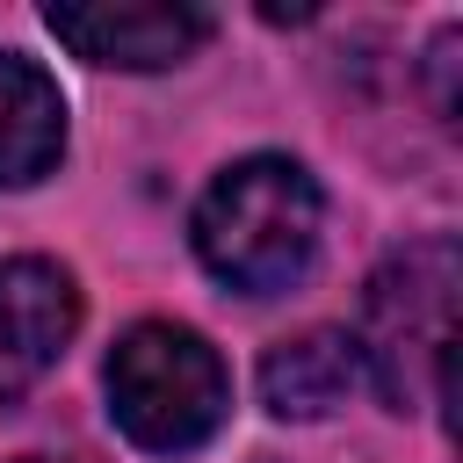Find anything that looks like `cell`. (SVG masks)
<instances>
[{
	"instance_id": "6",
	"label": "cell",
	"mask_w": 463,
	"mask_h": 463,
	"mask_svg": "<svg viewBox=\"0 0 463 463\" xmlns=\"http://www.w3.org/2000/svg\"><path fill=\"white\" fill-rule=\"evenodd\" d=\"M362 383V354H354V333H297V340H275L268 362H260V405L275 420H326L347 405V391Z\"/></svg>"
},
{
	"instance_id": "4",
	"label": "cell",
	"mask_w": 463,
	"mask_h": 463,
	"mask_svg": "<svg viewBox=\"0 0 463 463\" xmlns=\"http://www.w3.org/2000/svg\"><path fill=\"white\" fill-rule=\"evenodd\" d=\"M43 29L87 58V65H116V72H166L181 65L203 36L210 14L181 7V0H51Z\"/></svg>"
},
{
	"instance_id": "8",
	"label": "cell",
	"mask_w": 463,
	"mask_h": 463,
	"mask_svg": "<svg viewBox=\"0 0 463 463\" xmlns=\"http://www.w3.org/2000/svg\"><path fill=\"white\" fill-rule=\"evenodd\" d=\"M22 463H51V456H22Z\"/></svg>"
},
{
	"instance_id": "1",
	"label": "cell",
	"mask_w": 463,
	"mask_h": 463,
	"mask_svg": "<svg viewBox=\"0 0 463 463\" xmlns=\"http://www.w3.org/2000/svg\"><path fill=\"white\" fill-rule=\"evenodd\" d=\"M318 181L282 159V152H253V159H232L203 203H195V260L239 289V297H275L289 282H304L311 253H318Z\"/></svg>"
},
{
	"instance_id": "2",
	"label": "cell",
	"mask_w": 463,
	"mask_h": 463,
	"mask_svg": "<svg viewBox=\"0 0 463 463\" xmlns=\"http://www.w3.org/2000/svg\"><path fill=\"white\" fill-rule=\"evenodd\" d=\"M101 383H109V420L145 456H188L232 412V376H224L217 347L195 326H174V318L130 326L109 347Z\"/></svg>"
},
{
	"instance_id": "5",
	"label": "cell",
	"mask_w": 463,
	"mask_h": 463,
	"mask_svg": "<svg viewBox=\"0 0 463 463\" xmlns=\"http://www.w3.org/2000/svg\"><path fill=\"white\" fill-rule=\"evenodd\" d=\"M80 333V289L58 260H0V405L58 369Z\"/></svg>"
},
{
	"instance_id": "7",
	"label": "cell",
	"mask_w": 463,
	"mask_h": 463,
	"mask_svg": "<svg viewBox=\"0 0 463 463\" xmlns=\"http://www.w3.org/2000/svg\"><path fill=\"white\" fill-rule=\"evenodd\" d=\"M65 152V94L58 80L22 58L0 51V188H29L58 166Z\"/></svg>"
},
{
	"instance_id": "3",
	"label": "cell",
	"mask_w": 463,
	"mask_h": 463,
	"mask_svg": "<svg viewBox=\"0 0 463 463\" xmlns=\"http://www.w3.org/2000/svg\"><path fill=\"white\" fill-rule=\"evenodd\" d=\"M456 282H463V268H456L449 239H420L369 275L354 354L398 412L441 405V362L456 340Z\"/></svg>"
}]
</instances>
